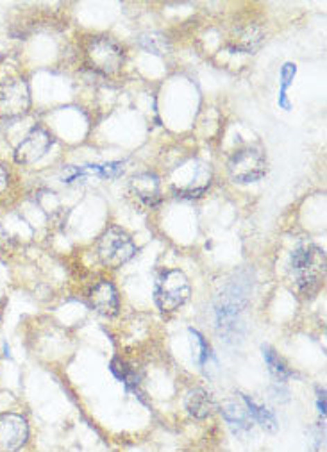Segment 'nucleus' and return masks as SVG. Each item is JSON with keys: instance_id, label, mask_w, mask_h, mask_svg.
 Instances as JSON below:
<instances>
[{"instance_id": "obj_6", "label": "nucleus", "mask_w": 327, "mask_h": 452, "mask_svg": "<svg viewBox=\"0 0 327 452\" xmlns=\"http://www.w3.org/2000/svg\"><path fill=\"white\" fill-rule=\"evenodd\" d=\"M29 106V84L24 79H11L0 86V117L15 118L26 115Z\"/></svg>"}, {"instance_id": "obj_1", "label": "nucleus", "mask_w": 327, "mask_h": 452, "mask_svg": "<svg viewBox=\"0 0 327 452\" xmlns=\"http://www.w3.org/2000/svg\"><path fill=\"white\" fill-rule=\"evenodd\" d=\"M295 285L301 295L311 297L319 292L326 276V254L319 247H299L290 258Z\"/></svg>"}, {"instance_id": "obj_3", "label": "nucleus", "mask_w": 327, "mask_h": 452, "mask_svg": "<svg viewBox=\"0 0 327 452\" xmlns=\"http://www.w3.org/2000/svg\"><path fill=\"white\" fill-rule=\"evenodd\" d=\"M136 254V245L126 231L109 227L99 240V258L106 267L118 268Z\"/></svg>"}, {"instance_id": "obj_11", "label": "nucleus", "mask_w": 327, "mask_h": 452, "mask_svg": "<svg viewBox=\"0 0 327 452\" xmlns=\"http://www.w3.org/2000/svg\"><path fill=\"white\" fill-rule=\"evenodd\" d=\"M215 408H217V404H215L211 394L202 388L192 390L188 394V397H186V410H188V413L192 415V417H195V419H206V417H210L215 411Z\"/></svg>"}, {"instance_id": "obj_21", "label": "nucleus", "mask_w": 327, "mask_h": 452, "mask_svg": "<svg viewBox=\"0 0 327 452\" xmlns=\"http://www.w3.org/2000/svg\"><path fill=\"white\" fill-rule=\"evenodd\" d=\"M8 188V172H6V168L0 165V192H4Z\"/></svg>"}, {"instance_id": "obj_17", "label": "nucleus", "mask_w": 327, "mask_h": 452, "mask_svg": "<svg viewBox=\"0 0 327 452\" xmlns=\"http://www.w3.org/2000/svg\"><path fill=\"white\" fill-rule=\"evenodd\" d=\"M111 370H113L115 376H117L124 385L129 386V388H136V386H138V376H136V372L131 369L129 365L124 363L122 360L111 361Z\"/></svg>"}, {"instance_id": "obj_10", "label": "nucleus", "mask_w": 327, "mask_h": 452, "mask_svg": "<svg viewBox=\"0 0 327 452\" xmlns=\"http://www.w3.org/2000/svg\"><path fill=\"white\" fill-rule=\"evenodd\" d=\"M90 302L104 317H115L118 313V308H120L117 290L108 281H101L99 285L93 286L92 293H90Z\"/></svg>"}, {"instance_id": "obj_15", "label": "nucleus", "mask_w": 327, "mask_h": 452, "mask_svg": "<svg viewBox=\"0 0 327 452\" xmlns=\"http://www.w3.org/2000/svg\"><path fill=\"white\" fill-rule=\"evenodd\" d=\"M261 351H263L265 361H267V365H269L270 374L276 377L277 381H285V379H288V377L292 376V370L286 367L285 361L279 358V354H277L272 347H269V345H263V349H261Z\"/></svg>"}, {"instance_id": "obj_7", "label": "nucleus", "mask_w": 327, "mask_h": 452, "mask_svg": "<svg viewBox=\"0 0 327 452\" xmlns=\"http://www.w3.org/2000/svg\"><path fill=\"white\" fill-rule=\"evenodd\" d=\"M52 143H54V138H52V134L49 131L43 129V127H34L24 138V142L17 147L15 160L20 165L36 163L49 152Z\"/></svg>"}, {"instance_id": "obj_18", "label": "nucleus", "mask_w": 327, "mask_h": 452, "mask_svg": "<svg viewBox=\"0 0 327 452\" xmlns=\"http://www.w3.org/2000/svg\"><path fill=\"white\" fill-rule=\"evenodd\" d=\"M124 172V168L120 163H106V165H88L83 168V174H95L99 177H118Z\"/></svg>"}, {"instance_id": "obj_13", "label": "nucleus", "mask_w": 327, "mask_h": 452, "mask_svg": "<svg viewBox=\"0 0 327 452\" xmlns=\"http://www.w3.org/2000/svg\"><path fill=\"white\" fill-rule=\"evenodd\" d=\"M242 401H244L245 408H247L249 415H251L252 422H258L261 427H263V429H267V431H270V433L277 431L279 424H277L276 415H274L272 411L267 410L265 406H261L260 402H256L254 399L247 397V395H244V397H242Z\"/></svg>"}, {"instance_id": "obj_2", "label": "nucleus", "mask_w": 327, "mask_h": 452, "mask_svg": "<svg viewBox=\"0 0 327 452\" xmlns=\"http://www.w3.org/2000/svg\"><path fill=\"white\" fill-rule=\"evenodd\" d=\"M190 292L192 286L188 277L181 270H168L156 283V304L161 311H176L188 301Z\"/></svg>"}, {"instance_id": "obj_8", "label": "nucleus", "mask_w": 327, "mask_h": 452, "mask_svg": "<svg viewBox=\"0 0 327 452\" xmlns=\"http://www.w3.org/2000/svg\"><path fill=\"white\" fill-rule=\"evenodd\" d=\"M29 426L17 413L0 415V452H17L27 442Z\"/></svg>"}, {"instance_id": "obj_5", "label": "nucleus", "mask_w": 327, "mask_h": 452, "mask_svg": "<svg viewBox=\"0 0 327 452\" xmlns=\"http://www.w3.org/2000/svg\"><path fill=\"white\" fill-rule=\"evenodd\" d=\"M267 172V160L256 149L236 152L229 161V176L235 183H256Z\"/></svg>"}, {"instance_id": "obj_14", "label": "nucleus", "mask_w": 327, "mask_h": 452, "mask_svg": "<svg viewBox=\"0 0 327 452\" xmlns=\"http://www.w3.org/2000/svg\"><path fill=\"white\" fill-rule=\"evenodd\" d=\"M261 40H263V34H261L260 29L256 27H249V29L242 31L238 34V38H235V45H233V51L244 52V54H251L260 47Z\"/></svg>"}, {"instance_id": "obj_9", "label": "nucleus", "mask_w": 327, "mask_h": 452, "mask_svg": "<svg viewBox=\"0 0 327 452\" xmlns=\"http://www.w3.org/2000/svg\"><path fill=\"white\" fill-rule=\"evenodd\" d=\"M129 188L131 193L149 208H154L161 202V185L158 176H154V174H138L131 179Z\"/></svg>"}, {"instance_id": "obj_19", "label": "nucleus", "mask_w": 327, "mask_h": 452, "mask_svg": "<svg viewBox=\"0 0 327 452\" xmlns=\"http://www.w3.org/2000/svg\"><path fill=\"white\" fill-rule=\"evenodd\" d=\"M190 333H192V336H193V338H195V342H197V345H199V352H197L199 363L206 365V363H208V360H210V358H211V354H210V345L206 344L204 338H202V336L199 335L197 331H190Z\"/></svg>"}, {"instance_id": "obj_22", "label": "nucleus", "mask_w": 327, "mask_h": 452, "mask_svg": "<svg viewBox=\"0 0 327 452\" xmlns=\"http://www.w3.org/2000/svg\"><path fill=\"white\" fill-rule=\"evenodd\" d=\"M319 411L320 415H326V392L324 390H319Z\"/></svg>"}, {"instance_id": "obj_16", "label": "nucleus", "mask_w": 327, "mask_h": 452, "mask_svg": "<svg viewBox=\"0 0 327 452\" xmlns=\"http://www.w3.org/2000/svg\"><path fill=\"white\" fill-rule=\"evenodd\" d=\"M140 47H142L143 51L151 52V54L156 56H163L170 51V43H168L167 36L160 33H147L142 34L138 40Z\"/></svg>"}, {"instance_id": "obj_4", "label": "nucleus", "mask_w": 327, "mask_h": 452, "mask_svg": "<svg viewBox=\"0 0 327 452\" xmlns=\"http://www.w3.org/2000/svg\"><path fill=\"white\" fill-rule=\"evenodd\" d=\"M86 59H88L92 70L109 76L122 67L124 52L117 42L101 36V38H93L90 42L88 49H86Z\"/></svg>"}, {"instance_id": "obj_20", "label": "nucleus", "mask_w": 327, "mask_h": 452, "mask_svg": "<svg viewBox=\"0 0 327 452\" xmlns=\"http://www.w3.org/2000/svg\"><path fill=\"white\" fill-rule=\"evenodd\" d=\"M295 72H297V68H295L294 63H286L285 67H283V70H281V92H286V90H288V86L292 84V81H294V77H295Z\"/></svg>"}, {"instance_id": "obj_12", "label": "nucleus", "mask_w": 327, "mask_h": 452, "mask_svg": "<svg viewBox=\"0 0 327 452\" xmlns=\"http://www.w3.org/2000/svg\"><path fill=\"white\" fill-rule=\"evenodd\" d=\"M244 402V401H242ZM222 413L226 417L227 424L235 429V433L249 431L252 427V419L249 415L245 404H240V402H227L222 406Z\"/></svg>"}]
</instances>
